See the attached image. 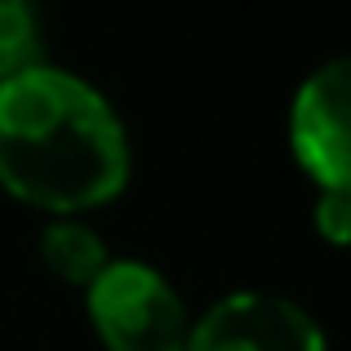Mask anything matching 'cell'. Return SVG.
<instances>
[{
	"instance_id": "6da1fadb",
	"label": "cell",
	"mask_w": 351,
	"mask_h": 351,
	"mask_svg": "<svg viewBox=\"0 0 351 351\" xmlns=\"http://www.w3.org/2000/svg\"><path fill=\"white\" fill-rule=\"evenodd\" d=\"M129 182V134L103 89L36 67L0 80V187L53 218L116 200Z\"/></svg>"
},
{
	"instance_id": "7a4b0ae2",
	"label": "cell",
	"mask_w": 351,
	"mask_h": 351,
	"mask_svg": "<svg viewBox=\"0 0 351 351\" xmlns=\"http://www.w3.org/2000/svg\"><path fill=\"white\" fill-rule=\"evenodd\" d=\"M85 311L107 351H187L191 311L152 263L112 258L85 289Z\"/></svg>"
},
{
	"instance_id": "3957f363",
	"label": "cell",
	"mask_w": 351,
	"mask_h": 351,
	"mask_svg": "<svg viewBox=\"0 0 351 351\" xmlns=\"http://www.w3.org/2000/svg\"><path fill=\"white\" fill-rule=\"evenodd\" d=\"M289 147L320 191H351V53L320 62L293 89Z\"/></svg>"
},
{
	"instance_id": "52a82bcc",
	"label": "cell",
	"mask_w": 351,
	"mask_h": 351,
	"mask_svg": "<svg viewBox=\"0 0 351 351\" xmlns=\"http://www.w3.org/2000/svg\"><path fill=\"white\" fill-rule=\"evenodd\" d=\"M311 223H316V236L325 245L347 249L351 245V191H320Z\"/></svg>"
},
{
	"instance_id": "5b68a950",
	"label": "cell",
	"mask_w": 351,
	"mask_h": 351,
	"mask_svg": "<svg viewBox=\"0 0 351 351\" xmlns=\"http://www.w3.org/2000/svg\"><path fill=\"white\" fill-rule=\"evenodd\" d=\"M40 263L62 285L89 289L103 276V267L112 263V254H107V240L89 223H80V218H49L40 232Z\"/></svg>"
},
{
	"instance_id": "277c9868",
	"label": "cell",
	"mask_w": 351,
	"mask_h": 351,
	"mask_svg": "<svg viewBox=\"0 0 351 351\" xmlns=\"http://www.w3.org/2000/svg\"><path fill=\"white\" fill-rule=\"evenodd\" d=\"M187 351H329V343L302 302L267 289H236L191 316Z\"/></svg>"
},
{
	"instance_id": "8992f818",
	"label": "cell",
	"mask_w": 351,
	"mask_h": 351,
	"mask_svg": "<svg viewBox=\"0 0 351 351\" xmlns=\"http://www.w3.org/2000/svg\"><path fill=\"white\" fill-rule=\"evenodd\" d=\"M40 62V18L23 0H0V80Z\"/></svg>"
}]
</instances>
